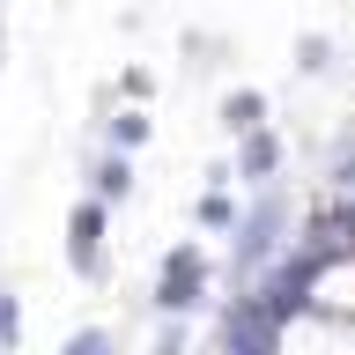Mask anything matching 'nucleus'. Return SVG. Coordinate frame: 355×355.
<instances>
[{
	"mask_svg": "<svg viewBox=\"0 0 355 355\" xmlns=\"http://www.w3.org/2000/svg\"><path fill=\"white\" fill-rule=\"evenodd\" d=\"M288 222H296V200L282 185H259V200L237 207V222H230V296H244L259 282V266L288 244Z\"/></svg>",
	"mask_w": 355,
	"mask_h": 355,
	"instance_id": "1",
	"label": "nucleus"
},
{
	"mask_svg": "<svg viewBox=\"0 0 355 355\" xmlns=\"http://www.w3.org/2000/svg\"><path fill=\"white\" fill-rule=\"evenodd\" d=\"M207 288H215V266H207V244H171L155 259V282H148V311L163 318H185V311H207Z\"/></svg>",
	"mask_w": 355,
	"mask_h": 355,
	"instance_id": "2",
	"label": "nucleus"
},
{
	"mask_svg": "<svg viewBox=\"0 0 355 355\" xmlns=\"http://www.w3.org/2000/svg\"><path fill=\"white\" fill-rule=\"evenodd\" d=\"M104 237H111V207H104L96 193H82L74 207H67V274L89 282V288L111 274V244H104Z\"/></svg>",
	"mask_w": 355,
	"mask_h": 355,
	"instance_id": "3",
	"label": "nucleus"
},
{
	"mask_svg": "<svg viewBox=\"0 0 355 355\" xmlns=\"http://www.w3.org/2000/svg\"><path fill=\"white\" fill-rule=\"evenodd\" d=\"M282 163H288V141L274 126H252V133H237V155H230V171H237V185H274L282 178Z\"/></svg>",
	"mask_w": 355,
	"mask_h": 355,
	"instance_id": "4",
	"label": "nucleus"
},
{
	"mask_svg": "<svg viewBox=\"0 0 355 355\" xmlns=\"http://www.w3.org/2000/svg\"><path fill=\"white\" fill-rule=\"evenodd\" d=\"M89 193L104 200V207H119V200H133V148H96L89 155Z\"/></svg>",
	"mask_w": 355,
	"mask_h": 355,
	"instance_id": "5",
	"label": "nucleus"
},
{
	"mask_svg": "<svg viewBox=\"0 0 355 355\" xmlns=\"http://www.w3.org/2000/svg\"><path fill=\"white\" fill-rule=\"evenodd\" d=\"M178 52H185V74H215V67H230V37H222V30H185Z\"/></svg>",
	"mask_w": 355,
	"mask_h": 355,
	"instance_id": "6",
	"label": "nucleus"
},
{
	"mask_svg": "<svg viewBox=\"0 0 355 355\" xmlns=\"http://www.w3.org/2000/svg\"><path fill=\"white\" fill-rule=\"evenodd\" d=\"M215 119H222V133H252V126H266V89H230L215 104Z\"/></svg>",
	"mask_w": 355,
	"mask_h": 355,
	"instance_id": "7",
	"label": "nucleus"
},
{
	"mask_svg": "<svg viewBox=\"0 0 355 355\" xmlns=\"http://www.w3.org/2000/svg\"><path fill=\"white\" fill-rule=\"evenodd\" d=\"M96 133H104L111 148H148V104H126V111H104V119H96Z\"/></svg>",
	"mask_w": 355,
	"mask_h": 355,
	"instance_id": "8",
	"label": "nucleus"
},
{
	"mask_svg": "<svg viewBox=\"0 0 355 355\" xmlns=\"http://www.w3.org/2000/svg\"><path fill=\"white\" fill-rule=\"evenodd\" d=\"M193 222L207 230V237H230V222H237V200H230V185H200Z\"/></svg>",
	"mask_w": 355,
	"mask_h": 355,
	"instance_id": "9",
	"label": "nucleus"
},
{
	"mask_svg": "<svg viewBox=\"0 0 355 355\" xmlns=\"http://www.w3.org/2000/svg\"><path fill=\"white\" fill-rule=\"evenodd\" d=\"M333 60H340V52H333V37H318V30H304V37H296V74H304V82L333 74Z\"/></svg>",
	"mask_w": 355,
	"mask_h": 355,
	"instance_id": "10",
	"label": "nucleus"
},
{
	"mask_svg": "<svg viewBox=\"0 0 355 355\" xmlns=\"http://www.w3.org/2000/svg\"><path fill=\"white\" fill-rule=\"evenodd\" d=\"M22 340V304H15V288L0 282V348H15Z\"/></svg>",
	"mask_w": 355,
	"mask_h": 355,
	"instance_id": "11",
	"label": "nucleus"
},
{
	"mask_svg": "<svg viewBox=\"0 0 355 355\" xmlns=\"http://www.w3.org/2000/svg\"><path fill=\"white\" fill-rule=\"evenodd\" d=\"M119 96L148 104V96H155V74H148V67H126V74H119Z\"/></svg>",
	"mask_w": 355,
	"mask_h": 355,
	"instance_id": "12",
	"label": "nucleus"
},
{
	"mask_svg": "<svg viewBox=\"0 0 355 355\" xmlns=\"http://www.w3.org/2000/svg\"><path fill=\"white\" fill-rule=\"evenodd\" d=\"M111 348V333L104 326H82V333H67V355H104Z\"/></svg>",
	"mask_w": 355,
	"mask_h": 355,
	"instance_id": "13",
	"label": "nucleus"
}]
</instances>
